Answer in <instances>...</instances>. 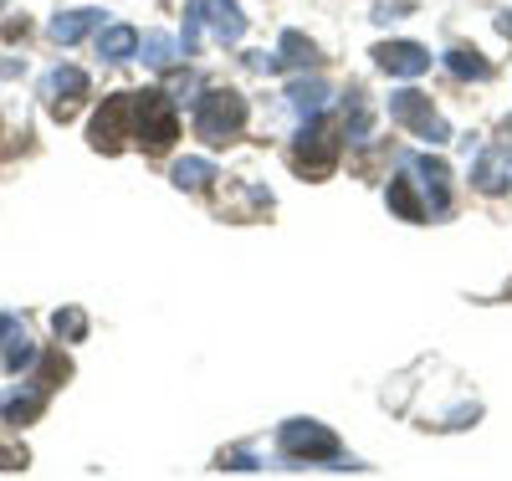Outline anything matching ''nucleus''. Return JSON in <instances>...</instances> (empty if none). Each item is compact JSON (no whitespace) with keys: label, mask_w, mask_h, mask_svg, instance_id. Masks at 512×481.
I'll use <instances>...</instances> for the list:
<instances>
[{"label":"nucleus","mask_w":512,"mask_h":481,"mask_svg":"<svg viewBox=\"0 0 512 481\" xmlns=\"http://www.w3.org/2000/svg\"><path fill=\"white\" fill-rule=\"evenodd\" d=\"M200 36H216L221 47H236L246 36V16H241L236 0H185V41L180 47L195 52Z\"/></svg>","instance_id":"1"},{"label":"nucleus","mask_w":512,"mask_h":481,"mask_svg":"<svg viewBox=\"0 0 512 481\" xmlns=\"http://www.w3.org/2000/svg\"><path fill=\"white\" fill-rule=\"evenodd\" d=\"M246 128V98L236 87H210L205 98H195V134L205 144H226Z\"/></svg>","instance_id":"2"},{"label":"nucleus","mask_w":512,"mask_h":481,"mask_svg":"<svg viewBox=\"0 0 512 481\" xmlns=\"http://www.w3.org/2000/svg\"><path fill=\"white\" fill-rule=\"evenodd\" d=\"M338 144H344V128H333L323 113L303 118V134H297V144H292V169L308 174V180H323V174H333V164H338Z\"/></svg>","instance_id":"3"},{"label":"nucleus","mask_w":512,"mask_h":481,"mask_svg":"<svg viewBox=\"0 0 512 481\" xmlns=\"http://www.w3.org/2000/svg\"><path fill=\"white\" fill-rule=\"evenodd\" d=\"M134 139H139L149 154H164L169 144L180 139L175 103H169L164 93H134Z\"/></svg>","instance_id":"4"},{"label":"nucleus","mask_w":512,"mask_h":481,"mask_svg":"<svg viewBox=\"0 0 512 481\" xmlns=\"http://www.w3.org/2000/svg\"><path fill=\"white\" fill-rule=\"evenodd\" d=\"M390 118H395L400 128H410L415 139H425V144H451V123L431 108V98L415 93V87H400V93H390Z\"/></svg>","instance_id":"5"},{"label":"nucleus","mask_w":512,"mask_h":481,"mask_svg":"<svg viewBox=\"0 0 512 481\" xmlns=\"http://www.w3.org/2000/svg\"><path fill=\"white\" fill-rule=\"evenodd\" d=\"M277 446L287 461H344V446H338V435L318 420H287Z\"/></svg>","instance_id":"6"},{"label":"nucleus","mask_w":512,"mask_h":481,"mask_svg":"<svg viewBox=\"0 0 512 481\" xmlns=\"http://www.w3.org/2000/svg\"><path fill=\"white\" fill-rule=\"evenodd\" d=\"M128 139H134V93H113L88 123V144L98 154H118Z\"/></svg>","instance_id":"7"},{"label":"nucleus","mask_w":512,"mask_h":481,"mask_svg":"<svg viewBox=\"0 0 512 481\" xmlns=\"http://www.w3.org/2000/svg\"><path fill=\"white\" fill-rule=\"evenodd\" d=\"M41 98H47L52 118L67 123L77 113V103L88 98V72H82V67H52L47 77H41Z\"/></svg>","instance_id":"8"},{"label":"nucleus","mask_w":512,"mask_h":481,"mask_svg":"<svg viewBox=\"0 0 512 481\" xmlns=\"http://www.w3.org/2000/svg\"><path fill=\"white\" fill-rule=\"evenodd\" d=\"M472 185L482 195H507L512 190V144H487L472 164Z\"/></svg>","instance_id":"9"},{"label":"nucleus","mask_w":512,"mask_h":481,"mask_svg":"<svg viewBox=\"0 0 512 481\" xmlns=\"http://www.w3.org/2000/svg\"><path fill=\"white\" fill-rule=\"evenodd\" d=\"M374 62H379V72H390V77H420V72H431V52H425L420 41H379Z\"/></svg>","instance_id":"10"},{"label":"nucleus","mask_w":512,"mask_h":481,"mask_svg":"<svg viewBox=\"0 0 512 481\" xmlns=\"http://www.w3.org/2000/svg\"><path fill=\"white\" fill-rule=\"evenodd\" d=\"M328 98H333V93H328L323 77H297V82L287 87V103H292L297 118H318V113L328 108Z\"/></svg>","instance_id":"11"},{"label":"nucleus","mask_w":512,"mask_h":481,"mask_svg":"<svg viewBox=\"0 0 512 481\" xmlns=\"http://www.w3.org/2000/svg\"><path fill=\"white\" fill-rule=\"evenodd\" d=\"M415 169H420V185H425V195H431V215L441 221V215L451 210V169H446L441 159H420Z\"/></svg>","instance_id":"12"},{"label":"nucleus","mask_w":512,"mask_h":481,"mask_svg":"<svg viewBox=\"0 0 512 481\" xmlns=\"http://www.w3.org/2000/svg\"><path fill=\"white\" fill-rule=\"evenodd\" d=\"M98 26H103V11H88V6H82V11H62L52 21V41H57V47H72V41H82Z\"/></svg>","instance_id":"13"},{"label":"nucleus","mask_w":512,"mask_h":481,"mask_svg":"<svg viewBox=\"0 0 512 481\" xmlns=\"http://www.w3.org/2000/svg\"><path fill=\"white\" fill-rule=\"evenodd\" d=\"M98 57H108V62L139 57V31H134V26H103V31H98Z\"/></svg>","instance_id":"14"},{"label":"nucleus","mask_w":512,"mask_h":481,"mask_svg":"<svg viewBox=\"0 0 512 481\" xmlns=\"http://www.w3.org/2000/svg\"><path fill=\"white\" fill-rule=\"evenodd\" d=\"M47 395L52 389H41V384H31L26 395H11V400H0V415H6L11 425H31L41 410H47Z\"/></svg>","instance_id":"15"},{"label":"nucleus","mask_w":512,"mask_h":481,"mask_svg":"<svg viewBox=\"0 0 512 481\" xmlns=\"http://www.w3.org/2000/svg\"><path fill=\"white\" fill-rule=\"evenodd\" d=\"M139 57L164 72V67H175V62L185 57V47H180L175 36H164V31H149V36H139Z\"/></svg>","instance_id":"16"},{"label":"nucleus","mask_w":512,"mask_h":481,"mask_svg":"<svg viewBox=\"0 0 512 481\" xmlns=\"http://www.w3.org/2000/svg\"><path fill=\"white\" fill-rule=\"evenodd\" d=\"M384 200H390V210L400 215V221H425V215H431V210L420 205V195H415V185L405 180V174H400V180H390V190H384Z\"/></svg>","instance_id":"17"},{"label":"nucleus","mask_w":512,"mask_h":481,"mask_svg":"<svg viewBox=\"0 0 512 481\" xmlns=\"http://www.w3.org/2000/svg\"><path fill=\"white\" fill-rule=\"evenodd\" d=\"M446 67H451V77H461V82H482V77H492V62L477 57L472 47H451V52H446Z\"/></svg>","instance_id":"18"},{"label":"nucleus","mask_w":512,"mask_h":481,"mask_svg":"<svg viewBox=\"0 0 512 481\" xmlns=\"http://www.w3.org/2000/svg\"><path fill=\"white\" fill-rule=\"evenodd\" d=\"M277 57H282V67H313V62H318V47H313L303 31H282Z\"/></svg>","instance_id":"19"},{"label":"nucleus","mask_w":512,"mask_h":481,"mask_svg":"<svg viewBox=\"0 0 512 481\" xmlns=\"http://www.w3.org/2000/svg\"><path fill=\"white\" fill-rule=\"evenodd\" d=\"M210 180H216V164L210 159H180L175 164V185L180 190H205Z\"/></svg>","instance_id":"20"},{"label":"nucleus","mask_w":512,"mask_h":481,"mask_svg":"<svg viewBox=\"0 0 512 481\" xmlns=\"http://www.w3.org/2000/svg\"><path fill=\"white\" fill-rule=\"evenodd\" d=\"M67 374H72V364L62 359V348H52V354H41V369H36V384H41V389H57Z\"/></svg>","instance_id":"21"},{"label":"nucleus","mask_w":512,"mask_h":481,"mask_svg":"<svg viewBox=\"0 0 512 481\" xmlns=\"http://www.w3.org/2000/svg\"><path fill=\"white\" fill-rule=\"evenodd\" d=\"M52 333L67 338V343H77L82 333H88V313H82V308H62V313H52Z\"/></svg>","instance_id":"22"},{"label":"nucleus","mask_w":512,"mask_h":481,"mask_svg":"<svg viewBox=\"0 0 512 481\" xmlns=\"http://www.w3.org/2000/svg\"><path fill=\"white\" fill-rule=\"evenodd\" d=\"M31 359H36L31 338H26V333H16V338H11V348H6V369H16V374H21V369H26Z\"/></svg>","instance_id":"23"},{"label":"nucleus","mask_w":512,"mask_h":481,"mask_svg":"<svg viewBox=\"0 0 512 481\" xmlns=\"http://www.w3.org/2000/svg\"><path fill=\"white\" fill-rule=\"evenodd\" d=\"M26 466V451H11V446H0V471H21Z\"/></svg>","instance_id":"24"},{"label":"nucleus","mask_w":512,"mask_h":481,"mask_svg":"<svg viewBox=\"0 0 512 481\" xmlns=\"http://www.w3.org/2000/svg\"><path fill=\"white\" fill-rule=\"evenodd\" d=\"M16 333H21V318L16 313H0V343H11Z\"/></svg>","instance_id":"25"},{"label":"nucleus","mask_w":512,"mask_h":481,"mask_svg":"<svg viewBox=\"0 0 512 481\" xmlns=\"http://www.w3.org/2000/svg\"><path fill=\"white\" fill-rule=\"evenodd\" d=\"M221 466H226V471H256V461H251L246 451H231V456H226Z\"/></svg>","instance_id":"26"},{"label":"nucleus","mask_w":512,"mask_h":481,"mask_svg":"<svg viewBox=\"0 0 512 481\" xmlns=\"http://www.w3.org/2000/svg\"><path fill=\"white\" fill-rule=\"evenodd\" d=\"M400 16H410V6H379L374 11V21H400Z\"/></svg>","instance_id":"27"},{"label":"nucleus","mask_w":512,"mask_h":481,"mask_svg":"<svg viewBox=\"0 0 512 481\" xmlns=\"http://www.w3.org/2000/svg\"><path fill=\"white\" fill-rule=\"evenodd\" d=\"M497 26H502V31H507V36H512V11H507V16H502V21H497Z\"/></svg>","instance_id":"28"},{"label":"nucleus","mask_w":512,"mask_h":481,"mask_svg":"<svg viewBox=\"0 0 512 481\" xmlns=\"http://www.w3.org/2000/svg\"><path fill=\"white\" fill-rule=\"evenodd\" d=\"M0 16H6V6H0Z\"/></svg>","instance_id":"29"}]
</instances>
